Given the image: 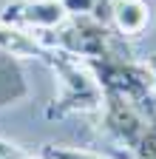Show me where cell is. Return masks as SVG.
Here are the masks:
<instances>
[{
  "label": "cell",
  "mask_w": 156,
  "mask_h": 159,
  "mask_svg": "<svg viewBox=\"0 0 156 159\" xmlns=\"http://www.w3.org/2000/svg\"><path fill=\"white\" fill-rule=\"evenodd\" d=\"M40 159H111L94 151H80V148H65V145H43Z\"/></svg>",
  "instance_id": "obj_5"
},
{
  "label": "cell",
  "mask_w": 156,
  "mask_h": 159,
  "mask_svg": "<svg viewBox=\"0 0 156 159\" xmlns=\"http://www.w3.org/2000/svg\"><path fill=\"white\" fill-rule=\"evenodd\" d=\"M148 74H150V83L156 85V54L150 57V63H148Z\"/></svg>",
  "instance_id": "obj_6"
},
{
  "label": "cell",
  "mask_w": 156,
  "mask_h": 159,
  "mask_svg": "<svg viewBox=\"0 0 156 159\" xmlns=\"http://www.w3.org/2000/svg\"><path fill=\"white\" fill-rule=\"evenodd\" d=\"M0 48L14 54V57H26V60H46L48 63V57H51V46L40 43L37 37L20 31V29H14V26H6L3 20H0Z\"/></svg>",
  "instance_id": "obj_3"
},
{
  "label": "cell",
  "mask_w": 156,
  "mask_h": 159,
  "mask_svg": "<svg viewBox=\"0 0 156 159\" xmlns=\"http://www.w3.org/2000/svg\"><path fill=\"white\" fill-rule=\"evenodd\" d=\"M48 63L54 66V71L63 80V91L54 97V102L46 111L51 119L54 116L63 119V116H71V114H88V111L102 108L105 91H102L100 83H96V77L91 74V68L85 66V60L74 57L68 51L54 48L51 57H48Z\"/></svg>",
  "instance_id": "obj_1"
},
{
  "label": "cell",
  "mask_w": 156,
  "mask_h": 159,
  "mask_svg": "<svg viewBox=\"0 0 156 159\" xmlns=\"http://www.w3.org/2000/svg\"><path fill=\"white\" fill-rule=\"evenodd\" d=\"M150 20L145 0H114V23L122 34H139Z\"/></svg>",
  "instance_id": "obj_4"
},
{
  "label": "cell",
  "mask_w": 156,
  "mask_h": 159,
  "mask_svg": "<svg viewBox=\"0 0 156 159\" xmlns=\"http://www.w3.org/2000/svg\"><path fill=\"white\" fill-rule=\"evenodd\" d=\"M68 14L71 11L63 0H14V3L3 6L0 20L14 29H34L40 37L68 23Z\"/></svg>",
  "instance_id": "obj_2"
}]
</instances>
